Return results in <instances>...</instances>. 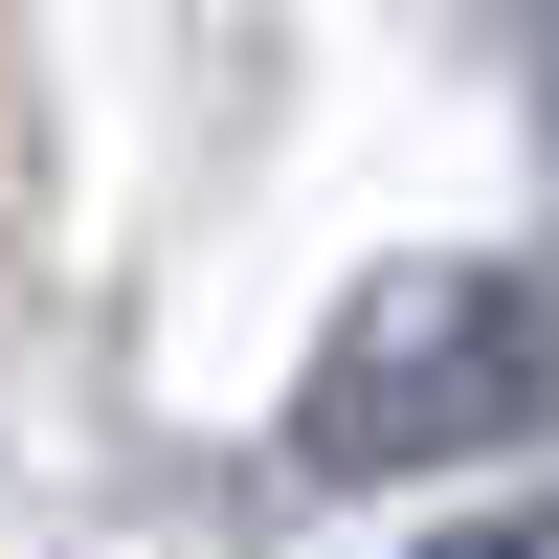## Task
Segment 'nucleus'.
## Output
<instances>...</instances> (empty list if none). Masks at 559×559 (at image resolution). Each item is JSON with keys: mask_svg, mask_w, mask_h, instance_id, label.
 Here are the masks:
<instances>
[{"mask_svg": "<svg viewBox=\"0 0 559 559\" xmlns=\"http://www.w3.org/2000/svg\"><path fill=\"white\" fill-rule=\"evenodd\" d=\"M537 403H559L537 269H358L336 336H313V381H292V471H336V492L471 471V448H515Z\"/></svg>", "mask_w": 559, "mask_h": 559, "instance_id": "f257e3e1", "label": "nucleus"}, {"mask_svg": "<svg viewBox=\"0 0 559 559\" xmlns=\"http://www.w3.org/2000/svg\"><path fill=\"white\" fill-rule=\"evenodd\" d=\"M448 559H537V537H448Z\"/></svg>", "mask_w": 559, "mask_h": 559, "instance_id": "f03ea898", "label": "nucleus"}]
</instances>
